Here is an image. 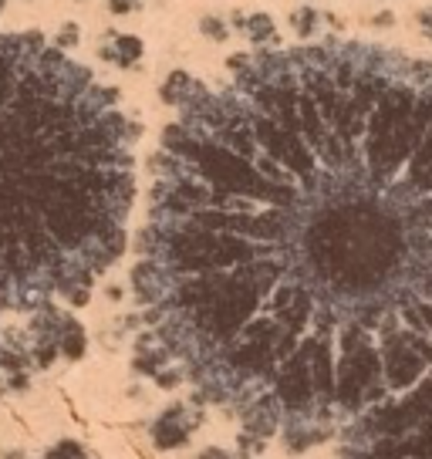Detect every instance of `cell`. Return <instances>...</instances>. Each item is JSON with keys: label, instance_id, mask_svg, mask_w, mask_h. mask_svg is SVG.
Masks as SVG:
<instances>
[{"label": "cell", "instance_id": "1", "mask_svg": "<svg viewBox=\"0 0 432 459\" xmlns=\"http://www.w3.org/2000/svg\"><path fill=\"white\" fill-rule=\"evenodd\" d=\"M156 152L139 368L260 436H332L432 368V61L240 55Z\"/></svg>", "mask_w": 432, "mask_h": 459}, {"label": "cell", "instance_id": "2", "mask_svg": "<svg viewBox=\"0 0 432 459\" xmlns=\"http://www.w3.org/2000/svg\"><path fill=\"white\" fill-rule=\"evenodd\" d=\"M135 126L41 34H0V311L85 304L125 247Z\"/></svg>", "mask_w": 432, "mask_h": 459}, {"label": "cell", "instance_id": "3", "mask_svg": "<svg viewBox=\"0 0 432 459\" xmlns=\"http://www.w3.org/2000/svg\"><path fill=\"white\" fill-rule=\"evenodd\" d=\"M338 459H432V368L351 419Z\"/></svg>", "mask_w": 432, "mask_h": 459}, {"label": "cell", "instance_id": "4", "mask_svg": "<svg viewBox=\"0 0 432 459\" xmlns=\"http://www.w3.org/2000/svg\"><path fill=\"white\" fill-rule=\"evenodd\" d=\"M21 331H24L30 361H34L38 372L51 368L55 361H65V359L74 361L85 355V344H88L85 328L65 307H58V304L38 307L34 317Z\"/></svg>", "mask_w": 432, "mask_h": 459}, {"label": "cell", "instance_id": "5", "mask_svg": "<svg viewBox=\"0 0 432 459\" xmlns=\"http://www.w3.org/2000/svg\"><path fill=\"white\" fill-rule=\"evenodd\" d=\"M38 372L30 361L28 342L21 328L0 325V395H14L30 385V375Z\"/></svg>", "mask_w": 432, "mask_h": 459}, {"label": "cell", "instance_id": "6", "mask_svg": "<svg viewBox=\"0 0 432 459\" xmlns=\"http://www.w3.org/2000/svg\"><path fill=\"white\" fill-rule=\"evenodd\" d=\"M203 422V409L196 402H176L169 405L162 416L149 426V436L159 449H176V446H186L189 436L200 429Z\"/></svg>", "mask_w": 432, "mask_h": 459}, {"label": "cell", "instance_id": "7", "mask_svg": "<svg viewBox=\"0 0 432 459\" xmlns=\"http://www.w3.org/2000/svg\"><path fill=\"white\" fill-rule=\"evenodd\" d=\"M105 57L112 65L129 68V65H135V57H143V44L135 41V38H112V44L105 48Z\"/></svg>", "mask_w": 432, "mask_h": 459}, {"label": "cell", "instance_id": "8", "mask_svg": "<svg viewBox=\"0 0 432 459\" xmlns=\"http://www.w3.org/2000/svg\"><path fill=\"white\" fill-rule=\"evenodd\" d=\"M41 459H91V453L78 443H58L55 449H48Z\"/></svg>", "mask_w": 432, "mask_h": 459}, {"label": "cell", "instance_id": "9", "mask_svg": "<svg viewBox=\"0 0 432 459\" xmlns=\"http://www.w3.org/2000/svg\"><path fill=\"white\" fill-rule=\"evenodd\" d=\"M246 34H250V38H271V34H274V24L260 14L250 21V30H246Z\"/></svg>", "mask_w": 432, "mask_h": 459}, {"label": "cell", "instance_id": "10", "mask_svg": "<svg viewBox=\"0 0 432 459\" xmlns=\"http://www.w3.org/2000/svg\"><path fill=\"white\" fill-rule=\"evenodd\" d=\"M200 459H233L227 449H216V446H210V449H203V456Z\"/></svg>", "mask_w": 432, "mask_h": 459}, {"label": "cell", "instance_id": "11", "mask_svg": "<svg viewBox=\"0 0 432 459\" xmlns=\"http://www.w3.org/2000/svg\"><path fill=\"white\" fill-rule=\"evenodd\" d=\"M419 24H422V28H426V34L432 38V11H422V14H419Z\"/></svg>", "mask_w": 432, "mask_h": 459}, {"label": "cell", "instance_id": "12", "mask_svg": "<svg viewBox=\"0 0 432 459\" xmlns=\"http://www.w3.org/2000/svg\"><path fill=\"white\" fill-rule=\"evenodd\" d=\"M135 0H112V11H129Z\"/></svg>", "mask_w": 432, "mask_h": 459}, {"label": "cell", "instance_id": "13", "mask_svg": "<svg viewBox=\"0 0 432 459\" xmlns=\"http://www.w3.org/2000/svg\"><path fill=\"white\" fill-rule=\"evenodd\" d=\"M233 459H237V456H233ZM246 459H250V456H246Z\"/></svg>", "mask_w": 432, "mask_h": 459}]
</instances>
